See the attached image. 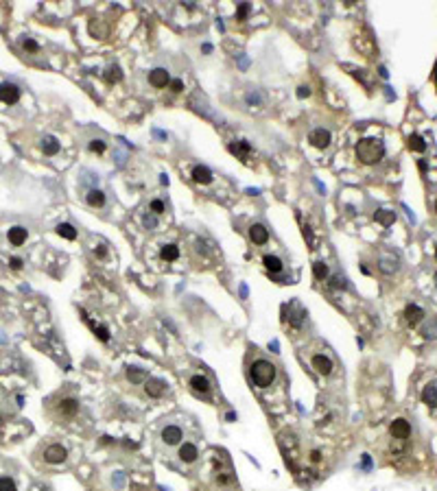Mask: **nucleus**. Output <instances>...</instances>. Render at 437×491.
Wrapping results in <instances>:
<instances>
[{
  "mask_svg": "<svg viewBox=\"0 0 437 491\" xmlns=\"http://www.w3.org/2000/svg\"><path fill=\"white\" fill-rule=\"evenodd\" d=\"M250 238H252L254 245H267L269 242V229L264 227V225H261V223L252 225L250 227Z\"/></svg>",
  "mask_w": 437,
  "mask_h": 491,
  "instance_id": "nucleus-16",
  "label": "nucleus"
},
{
  "mask_svg": "<svg viewBox=\"0 0 437 491\" xmlns=\"http://www.w3.org/2000/svg\"><path fill=\"white\" fill-rule=\"evenodd\" d=\"M217 483L219 485H230L232 483V476H228V474H221V476H217Z\"/></svg>",
  "mask_w": 437,
  "mask_h": 491,
  "instance_id": "nucleus-41",
  "label": "nucleus"
},
{
  "mask_svg": "<svg viewBox=\"0 0 437 491\" xmlns=\"http://www.w3.org/2000/svg\"><path fill=\"white\" fill-rule=\"evenodd\" d=\"M376 220H380V223L387 227V225H391L396 220V214L394 212H387V210H380V212H376Z\"/></svg>",
  "mask_w": 437,
  "mask_h": 491,
  "instance_id": "nucleus-31",
  "label": "nucleus"
},
{
  "mask_svg": "<svg viewBox=\"0 0 437 491\" xmlns=\"http://www.w3.org/2000/svg\"><path fill=\"white\" fill-rule=\"evenodd\" d=\"M311 365H313V369L319 373V376H330V373H333V369H335L333 360H330V356H326V354H315L311 358Z\"/></svg>",
  "mask_w": 437,
  "mask_h": 491,
  "instance_id": "nucleus-6",
  "label": "nucleus"
},
{
  "mask_svg": "<svg viewBox=\"0 0 437 491\" xmlns=\"http://www.w3.org/2000/svg\"><path fill=\"white\" fill-rule=\"evenodd\" d=\"M87 148H90L92 153H105V142H101V140H92L90 144H87Z\"/></svg>",
  "mask_w": 437,
  "mask_h": 491,
  "instance_id": "nucleus-36",
  "label": "nucleus"
},
{
  "mask_svg": "<svg viewBox=\"0 0 437 491\" xmlns=\"http://www.w3.org/2000/svg\"><path fill=\"white\" fill-rule=\"evenodd\" d=\"M275 365L269 360H264V358H261V360H254V365L250 367V376L254 380V384L261 389H267L273 384L275 380Z\"/></svg>",
  "mask_w": 437,
  "mask_h": 491,
  "instance_id": "nucleus-2",
  "label": "nucleus"
},
{
  "mask_svg": "<svg viewBox=\"0 0 437 491\" xmlns=\"http://www.w3.org/2000/svg\"><path fill=\"white\" fill-rule=\"evenodd\" d=\"M160 258L167 262H175L177 258H179V247L177 245H164L162 249H160Z\"/></svg>",
  "mask_w": 437,
  "mask_h": 491,
  "instance_id": "nucleus-23",
  "label": "nucleus"
},
{
  "mask_svg": "<svg viewBox=\"0 0 437 491\" xmlns=\"http://www.w3.org/2000/svg\"><path fill=\"white\" fill-rule=\"evenodd\" d=\"M11 269H13V271H20V269H22V260H20V258H11Z\"/></svg>",
  "mask_w": 437,
  "mask_h": 491,
  "instance_id": "nucleus-42",
  "label": "nucleus"
},
{
  "mask_svg": "<svg viewBox=\"0 0 437 491\" xmlns=\"http://www.w3.org/2000/svg\"><path fill=\"white\" fill-rule=\"evenodd\" d=\"M378 269L383 273H387V275H391V273H396L398 271V258L396 256H389V258H380V264H378Z\"/></svg>",
  "mask_w": 437,
  "mask_h": 491,
  "instance_id": "nucleus-25",
  "label": "nucleus"
},
{
  "mask_svg": "<svg viewBox=\"0 0 437 491\" xmlns=\"http://www.w3.org/2000/svg\"><path fill=\"white\" fill-rule=\"evenodd\" d=\"M422 402L429 408H437V387L435 384H427L422 389Z\"/></svg>",
  "mask_w": 437,
  "mask_h": 491,
  "instance_id": "nucleus-19",
  "label": "nucleus"
},
{
  "mask_svg": "<svg viewBox=\"0 0 437 491\" xmlns=\"http://www.w3.org/2000/svg\"><path fill=\"white\" fill-rule=\"evenodd\" d=\"M149 83H151L153 87H158V90H162V87H167L171 83V76L167 72V68H156L149 72Z\"/></svg>",
  "mask_w": 437,
  "mask_h": 491,
  "instance_id": "nucleus-14",
  "label": "nucleus"
},
{
  "mask_svg": "<svg viewBox=\"0 0 437 491\" xmlns=\"http://www.w3.org/2000/svg\"><path fill=\"white\" fill-rule=\"evenodd\" d=\"M311 461H313V463H319V461H322V452H319V450H313V452H311Z\"/></svg>",
  "mask_w": 437,
  "mask_h": 491,
  "instance_id": "nucleus-43",
  "label": "nucleus"
},
{
  "mask_svg": "<svg viewBox=\"0 0 437 491\" xmlns=\"http://www.w3.org/2000/svg\"><path fill=\"white\" fill-rule=\"evenodd\" d=\"M424 319H427V312H424L418 303H409V306L405 308V321L411 325V328H416V325L422 323Z\"/></svg>",
  "mask_w": 437,
  "mask_h": 491,
  "instance_id": "nucleus-10",
  "label": "nucleus"
},
{
  "mask_svg": "<svg viewBox=\"0 0 437 491\" xmlns=\"http://www.w3.org/2000/svg\"><path fill=\"white\" fill-rule=\"evenodd\" d=\"M164 391H167V382L160 378H147L145 380V393L149 397H153V400H158V397L164 395Z\"/></svg>",
  "mask_w": 437,
  "mask_h": 491,
  "instance_id": "nucleus-9",
  "label": "nucleus"
},
{
  "mask_svg": "<svg viewBox=\"0 0 437 491\" xmlns=\"http://www.w3.org/2000/svg\"><path fill=\"white\" fill-rule=\"evenodd\" d=\"M435 280H437V275H435Z\"/></svg>",
  "mask_w": 437,
  "mask_h": 491,
  "instance_id": "nucleus-52",
  "label": "nucleus"
},
{
  "mask_svg": "<svg viewBox=\"0 0 437 491\" xmlns=\"http://www.w3.org/2000/svg\"><path fill=\"white\" fill-rule=\"evenodd\" d=\"M435 260H437V249H435Z\"/></svg>",
  "mask_w": 437,
  "mask_h": 491,
  "instance_id": "nucleus-51",
  "label": "nucleus"
},
{
  "mask_svg": "<svg viewBox=\"0 0 437 491\" xmlns=\"http://www.w3.org/2000/svg\"><path fill=\"white\" fill-rule=\"evenodd\" d=\"M22 48H24V51H29V53H37V51H40V46H37V42H35V40H31V37H26V40H22Z\"/></svg>",
  "mask_w": 437,
  "mask_h": 491,
  "instance_id": "nucleus-35",
  "label": "nucleus"
},
{
  "mask_svg": "<svg viewBox=\"0 0 437 491\" xmlns=\"http://www.w3.org/2000/svg\"><path fill=\"white\" fill-rule=\"evenodd\" d=\"M304 236H306L308 242H311V245H313V234H311V227H304Z\"/></svg>",
  "mask_w": 437,
  "mask_h": 491,
  "instance_id": "nucleus-44",
  "label": "nucleus"
},
{
  "mask_svg": "<svg viewBox=\"0 0 437 491\" xmlns=\"http://www.w3.org/2000/svg\"><path fill=\"white\" fill-rule=\"evenodd\" d=\"M306 96H311V87H308V85H300V87H297V98H306Z\"/></svg>",
  "mask_w": 437,
  "mask_h": 491,
  "instance_id": "nucleus-40",
  "label": "nucleus"
},
{
  "mask_svg": "<svg viewBox=\"0 0 437 491\" xmlns=\"http://www.w3.org/2000/svg\"><path fill=\"white\" fill-rule=\"evenodd\" d=\"M26 236H29V231H26V227H20V225H15V227L9 229V242L13 247H22V245H24Z\"/></svg>",
  "mask_w": 437,
  "mask_h": 491,
  "instance_id": "nucleus-17",
  "label": "nucleus"
},
{
  "mask_svg": "<svg viewBox=\"0 0 437 491\" xmlns=\"http://www.w3.org/2000/svg\"><path fill=\"white\" fill-rule=\"evenodd\" d=\"M171 90H173L175 92V94H177V92H181V90H184V83H181V79H171Z\"/></svg>",
  "mask_w": 437,
  "mask_h": 491,
  "instance_id": "nucleus-39",
  "label": "nucleus"
},
{
  "mask_svg": "<svg viewBox=\"0 0 437 491\" xmlns=\"http://www.w3.org/2000/svg\"><path fill=\"white\" fill-rule=\"evenodd\" d=\"M42 151H44V155H57L59 153V142L55 140L53 136H46L42 140Z\"/></svg>",
  "mask_w": 437,
  "mask_h": 491,
  "instance_id": "nucleus-24",
  "label": "nucleus"
},
{
  "mask_svg": "<svg viewBox=\"0 0 437 491\" xmlns=\"http://www.w3.org/2000/svg\"><path fill=\"white\" fill-rule=\"evenodd\" d=\"M282 310H284V314L289 312V317H284V321H289L293 328H302L304 319H306V310L302 308L300 301H291L289 306H284Z\"/></svg>",
  "mask_w": 437,
  "mask_h": 491,
  "instance_id": "nucleus-3",
  "label": "nucleus"
},
{
  "mask_svg": "<svg viewBox=\"0 0 437 491\" xmlns=\"http://www.w3.org/2000/svg\"><path fill=\"white\" fill-rule=\"evenodd\" d=\"M103 76H105V81H107V83H118V81L123 79V72H120L118 66H109V68L103 72Z\"/></svg>",
  "mask_w": 437,
  "mask_h": 491,
  "instance_id": "nucleus-28",
  "label": "nucleus"
},
{
  "mask_svg": "<svg viewBox=\"0 0 437 491\" xmlns=\"http://www.w3.org/2000/svg\"><path fill=\"white\" fill-rule=\"evenodd\" d=\"M389 430H391V437L398 439V441H407L411 437V423H409L407 419H394Z\"/></svg>",
  "mask_w": 437,
  "mask_h": 491,
  "instance_id": "nucleus-7",
  "label": "nucleus"
},
{
  "mask_svg": "<svg viewBox=\"0 0 437 491\" xmlns=\"http://www.w3.org/2000/svg\"><path fill=\"white\" fill-rule=\"evenodd\" d=\"M308 142L315 148H326L330 144V131L328 129H313L311 136H308Z\"/></svg>",
  "mask_w": 437,
  "mask_h": 491,
  "instance_id": "nucleus-15",
  "label": "nucleus"
},
{
  "mask_svg": "<svg viewBox=\"0 0 437 491\" xmlns=\"http://www.w3.org/2000/svg\"><path fill=\"white\" fill-rule=\"evenodd\" d=\"M57 413H59V415H62L64 419H73L77 413H79V402L73 400V397H66V400L59 402Z\"/></svg>",
  "mask_w": 437,
  "mask_h": 491,
  "instance_id": "nucleus-13",
  "label": "nucleus"
},
{
  "mask_svg": "<svg viewBox=\"0 0 437 491\" xmlns=\"http://www.w3.org/2000/svg\"><path fill=\"white\" fill-rule=\"evenodd\" d=\"M407 144H409V148H411V151H416V153H422V151H427V142H424V138H422V136H418V134L409 136Z\"/></svg>",
  "mask_w": 437,
  "mask_h": 491,
  "instance_id": "nucleus-27",
  "label": "nucleus"
},
{
  "mask_svg": "<svg viewBox=\"0 0 437 491\" xmlns=\"http://www.w3.org/2000/svg\"><path fill=\"white\" fill-rule=\"evenodd\" d=\"M177 456H179L181 463H186V465H190V463H195L199 459V448L195 443H190V441H186V443L179 445V452H177Z\"/></svg>",
  "mask_w": 437,
  "mask_h": 491,
  "instance_id": "nucleus-11",
  "label": "nucleus"
},
{
  "mask_svg": "<svg viewBox=\"0 0 437 491\" xmlns=\"http://www.w3.org/2000/svg\"><path fill=\"white\" fill-rule=\"evenodd\" d=\"M203 53H212V46H210V44H203Z\"/></svg>",
  "mask_w": 437,
  "mask_h": 491,
  "instance_id": "nucleus-47",
  "label": "nucleus"
},
{
  "mask_svg": "<svg viewBox=\"0 0 437 491\" xmlns=\"http://www.w3.org/2000/svg\"><path fill=\"white\" fill-rule=\"evenodd\" d=\"M262 264H264V269H267L271 275L280 273L282 269H284V264H282V260H280L278 256H264V258H262Z\"/></svg>",
  "mask_w": 437,
  "mask_h": 491,
  "instance_id": "nucleus-20",
  "label": "nucleus"
},
{
  "mask_svg": "<svg viewBox=\"0 0 437 491\" xmlns=\"http://www.w3.org/2000/svg\"><path fill=\"white\" fill-rule=\"evenodd\" d=\"M188 384H190V389L195 391L197 395H208L210 393V380L206 376H201V373H195V376H190V380H188Z\"/></svg>",
  "mask_w": 437,
  "mask_h": 491,
  "instance_id": "nucleus-12",
  "label": "nucleus"
},
{
  "mask_svg": "<svg viewBox=\"0 0 437 491\" xmlns=\"http://www.w3.org/2000/svg\"><path fill=\"white\" fill-rule=\"evenodd\" d=\"M192 179H195L197 184H203V186H206V184H210V181H212V170H210L208 166H201V164H199V166L192 168Z\"/></svg>",
  "mask_w": 437,
  "mask_h": 491,
  "instance_id": "nucleus-18",
  "label": "nucleus"
},
{
  "mask_svg": "<svg viewBox=\"0 0 437 491\" xmlns=\"http://www.w3.org/2000/svg\"><path fill=\"white\" fill-rule=\"evenodd\" d=\"M435 212H437V201H435Z\"/></svg>",
  "mask_w": 437,
  "mask_h": 491,
  "instance_id": "nucleus-50",
  "label": "nucleus"
},
{
  "mask_svg": "<svg viewBox=\"0 0 437 491\" xmlns=\"http://www.w3.org/2000/svg\"><path fill=\"white\" fill-rule=\"evenodd\" d=\"M92 330L96 332V336L103 341V343H107V341H109V330L105 328V325H92Z\"/></svg>",
  "mask_w": 437,
  "mask_h": 491,
  "instance_id": "nucleus-33",
  "label": "nucleus"
},
{
  "mask_svg": "<svg viewBox=\"0 0 437 491\" xmlns=\"http://www.w3.org/2000/svg\"><path fill=\"white\" fill-rule=\"evenodd\" d=\"M66 459H68V450H66L62 443H53L44 450V461L51 463V465H59V463H64Z\"/></svg>",
  "mask_w": 437,
  "mask_h": 491,
  "instance_id": "nucleus-4",
  "label": "nucleus"
},
{
  "mask_svg": "<svg viewBox=\"0 0 437 491\" xmlns=\"http://www.w3.org/2000/svg\"><path fill=\"white\" fill-rule=\"evenodd\" d=\"M385 155V144L378 140V138H363L361 142L356 144V159L361 164H376L380 162Z\"/></svg>",
  "mask_w": 437,
  "mask_h": 491,
  "instance_id": "nucleus-1",
  "label": "nucleus"
},
{
  "mask_svg": "<svg viewBox=\"0 0 437 491\" xmlns=\"http://www.w3.org/2000/svg\"><path fill=\"white\" fill-rule=\"evenodd\" d=\"M86 201H87V206H92V208H103L105 206V192L94 188V190L87 192Z\"/></svg>",
  "mask_w": 437,
  "mask_h": 491,
  "instance_id": "nucleus-22",
  "label": "nucleus"
},
{
  "mask_svg": "<svg viewBox=\"0 0 437 491\" xmlns=\"http://www.w3.org/2000/svg\"><path fill=\"white\" fill-rule=\"evenodd\" d=\"M230 151L234 153V155H241V157H245L247 153L252 151V146L247 144V142H243V140H241V142H236V144H230Z\"/></svg>",
  "mask_w": 437,
  "mask_h": 491,
  "instance_id": "nucleus-29",
  "label": "nucleus"
},
{
  "mask_svg": "<svg viewBox=\"0 0 437 491\" xmlns=\"http://www.w3.org/2000/svg\"><path fill=\"white\" fill-rule=\"evenodd\" d=\"M94 253H96L98 258H105V253L107 251H105V247H98V249H94Z\"/></svg>",
  "mask_w": 437,
  "mask_h": 491,
  "instance_id": "nucleus-45",
  "label": "nucleus"
},
{
  "mask_svg": "<svg viewBox=\"0 0 437 491\" xmlns=\"http://www.w3.org/2000/svg\"><path fill=\"white\" fill-rule=\"evenodd\" d=\"M160 437H162V443H167V445H177L181 439H184V430H181L179 426H175V423H169V426L162 428Z\"/></svg>",
  "mask_w": 437,
  "mask_h": 491,
  "instance_id": "nucleus-5",
  "label": "nucleus"
},
{
  "mask_svg": "<svg viewBox=\"0 0 437 491\" xmlns=\"http://www.w3.org/2000/svg\"><path fill=\"white\" fill-rule=\"evenodd\" d=\"M328 264H324V262H315L313 264V275H315V278H317V280H326V278H328Z\"/></svg>",
  "mask_w": 437,
  "mask_h": 491,
  "instance_id": "nucleus-30",
  "label": "nucleus"
},
{
  "mask_svg": "<svg viewBox=\"0 0 437 491\" xmlns=\"http://www.w3.org/2000/svg\"><path fill=\"white\" fill-rule=\"evenodd\" d=\"M250 11H252V7L247 2L239 4V9H236V20H245L247 15H250Z\"/></svg>",
  "mask_w": 437,
  "mask_h": 491,
  "instance_id": "nucleus-34",
  "label": "nucleus"
},
{
  "mask_svg": "<svg viewBox=\"0 0 437 491\" xmlns=\"http://www.w3.org/2000/svg\"><path fill=\"white\" fill-rule=\"evenodd\" d=\"M164 210H167V208H164V201H160V199H153V201H151V212H153V214H162Z\"/></svg>",
  "mask_w": 437,
  "mask_h": 491,
  "instance_id": "nucleus-37",
  "label": "nucleus"
},
{
  "mask_svg": "<svg viewBox=\"0 0 437 491\" xmlns=\"http://www.w3.org/2000/svg\"><path fill=\"white\" fill-rule=\"evenodd\" d=\"M422 334L427 336V339H429V336H437V321H433L431 325H427V328L422 330Z\"/></svg>",
  "mask_w": 437,
  "mask_h": 491,
  "instance_id": "nucleus-38",
  "label": "nucleus"
},
{
  "mask_svg": "<svg viewBox=\"0 0 437 491\" xmlns=\"http://www.w3.org/2000/svg\"><path fill=\"white\" fill-rule=\"evenodd\" d=\"M160 184H162V186H167V184H169V177H167V175H162V179H160Z\"/></svg>",
  "mask_w": 437,
  "mask_h": 491,
  "instance_id": "nucleus-48",
  "label": "nucleus"
},
{
  "mask_svg": "<svg viewBox=\"0 0 437 491\" xmlns=\"http://www.w3.org/2000/svg\"><path fill=\"white\" fill-rule=\"evenodd\" d=\"M0 491H18V489H15L13 478H9V476H0Z\"/></svg>",
  "mask_w": 437,
  "mask_h": 491,
  "instance_id": "nucleus-32",
  "label": "nucleus"
},
{
  "mask_svg": "<svg viewBox=\"0 0 437 491\" xmlns=\"http://www.w3.org/2000/svg\"><path fill=\"white\" fill-rule=\"evenodd\" d=\"M127 380H129L131 384H145V380H147V373L142 371L140 367H127Z\"/></svg>",
  "mask_w": 437,
  "mask_h": 491,
  "instance_id": "nucleus-21",
  "label": "nucleus"
},
{
  "mask_svg": "<svg viewBox=\"0 0 437 491\" xmlns=\"http://www.w3.org/2000/svg\"><path fill=\"white\" fill-rule=\"evenodd\" d=\"M435 83H437V72H435Z\"/></svg>",
  "mask_w": 437,
  "mask_h": 491,
  "instance_id": "nucleus-49",
  "label": "nucleus"
},
{
  "mask_svg": "<svg viewBox=\"0 0 437 491\" xmlns=\"http://www.w3.org/2000/svg\"><path fill=\"white\" fill-rule=\"evenodd\" d=\"M55 231H57V234L62 236V238H66V240H75L77 238V229L70 223H59L57 227H55Z\"/></svg>",
  "mask_w": 437,
  "mask_h": 491,
  "instance_id": "nucleus-26",
  "label": "nucleus"
},
{
  "mask_svg": "<svg viewBox=\"0 0 437 491\" xmlns=\"http://www.w3.org/2000/svg\"><path fill=\"white\" fill-rule=\"evenodd\" d=\"M145 223H147V227H153V225H156V220H153V218H145Z\"/></svg>",
  "mask_w": 437,
  "mask_h": 491,
  "instance_id": "nucleus-46",
  "label": "nucleus"
},
{
  "mask_svg": "<svg viewBox=\"0 0 437 491\" xmlns=\"http://www.w3.org/2000/svg\"><path fill=\"white\" fill-rule=\"evenodd\" d=\"M20 101V87L15 83H0V103L13 105Z\"/></svg>",
  "mask_w": 437,
  "mask_h": 491,
  "instance_id": "nucleus-8",
  "label": "nucleus"
}]
</instances>
